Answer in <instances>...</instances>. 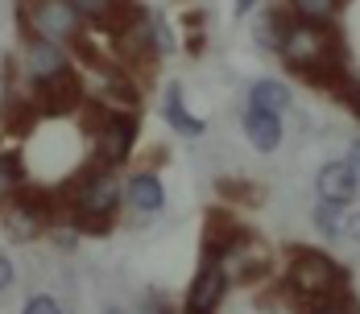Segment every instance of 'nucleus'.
<instances>
[{
	"instance_id": "obj_1",
	"label": "nucleus",
	"mask_w": 360,
	"mask_h": 314,
	"mask_svg": "<svg viewBox=\"0 0 360 314\" xmlns=\"http://www.w3.org/2000/svg\"><path fill=\"white\" fill-rule=\"evenodd\" d=\"M58 199L67 203L71 211L75 228H83V232H104L112 223V211L120 203V190H116V182L112 174H96V170H87V174H79L67 186V190H58Z\"/></svg>"
},
{
	"instance_id": "obj_2",
	"label": "nucleus",
	"mask_w": 360,
	"mask_h": 314,
	"mask_svg": "<svg viewBox=\"0 0 360 314\" xmlns=\"http://www.w3.org/2000/svg\"><path fill=\"white\" fill-rule=\"evenodd\" d=\"M282 58H286L294 70H307V74H319L327 67H340V41L335 34H327L319 21H294L286 30V41H282Z\"/></svg>"
},
{
	"instance_id": "obj_3",
	"label": "nucleus",
	"mask_w": 360,
	"mask_h": 314,
	"mask_svg": "<svg viewBox=\"0 0 360 314\" xmlns=\"http://www.w3.org/2000/svg\"><path fill=\"white\" fill-rule=\"evenodd\" d=\"M290 285L302 294V298H323L348 285L344 265H335L323 252H311V248H298L294 261H290Z\"/></svg>"
},
{
	"instance_id": "obj_4",
	"label": "nucleus",
	"mask_w": 360,
	"mask_h": 314,
	"mask_svg": "<svg viewBox=\"0 0 360 314\" xmlns=\"http://www.w3.org/2000/svg\"><path fill=\"white\" fill-rule=\"evenodd\" d=\"M30 4V30L46 41H75L79 37V8L75 0H25Z\"/></svg>"
},
{
	"instance_id": "obj_5",
	"label": "nucleus",
	"mask_w": 360,
	"mask_h": 314,
	"mask_svg": "<svg viewBox=\"0 0 360 314\" xmlns=\"http://www.w3.org/2000/svg\"><path fill=\"white\" fill-rule=\"evenodd\" d=\"M34 104L41 107L46 116H67V112H75V107L83 104V83H79V74H75L71 67H63L58 74L34 83Z\"/></svg>"
},
{
	"instance_id": "obj_6",
	"label": "nucleus",
	"mask_w": 360,
	"mask_h": 314,
	"mask_svg": "<svg viewBox=\"0 0 360 314\" xmlns=\"http://www.w3.org/2000/svg\"><path fill=\"white\" fill-rule=\"evenodd\" d=\"M133 140H137V124H133V116H124V112L104 116V120L96 124V153H100L104 166H120V162L133 153Z\"/></svg>"
},
{
	"instance_id": "obj_7",
	"label": "nucleus",
	"mask_w": 360,
	"mask_h": 314,
	"mask_svg": "<svg viewBox=\"0 0 360 314\" xmlns=\"http://www.w3.org/2000/svg\"><path fill=\"white\" fill-rule=\"evenodd\" d=\"M224 294H228V273L219 269L216 256H207V265L195 273L191 289H186V314H216Z\"/></svg>"
},
{
	"instance_id": "obj_8",
	"label": "nucleus",
	"mask_w": 360,
	"mask_h": 314,
	"mask_svg": "<svg viewBox=\"0 0 360 314\" xmlns=\"http://www.w3.org/2000/svg\"><path fill=\"white\" fill-rule=\"evenodd\" d=\"M315 186H319V199H327V203H352L356 174H352L348 162H327L319 170V178H315Z\"/></svg>"
},
{
	"instance_id": "obj_9",
	"label": "nucleus",
	"mask_w": 360,
	"mask_h": 314,
	"mask_svg": "<svg viewBox=\"0 0 360 314\" xmlns=\"http://www.w3.org/2000/svg\"><path fill=\"white\" fill-rule=\"evenodd\" d=\"M63 67H67V63H63V46H58V41L34 37V41L25 46V74H30L34 83L50 79V74H58Z\"/></svg>"
},
{
	"instance_id": "obj_10",
	"label": "nucleus",
	"mask_w": 360,
	"mask_h": 314,
	"mask_svg": "<svg viewBox=\"0 0 360 314\" xmlns=\"http://www.w3.org/2000/svg\"><path fill=\"white\" fill-rule=\"evenodd\" d=\"M245 137L252 140V149L269 153V149H278V145H282V120H278L274 112L249 107V112H245Z\"/></svg>"
},
{
	"instance_id": "obj_11",
	"label": "nucleus",
	"mask_w": 360,
	"mask_h": 314,
	"mask_svg": "<svg viewBox=\"0 0 360 314\" xmlns=\"http://www.w3.org/2000/svg\"><path fill=\"white\" fill-rule=\"evenodd\" d=\"M129 203L137 211H162L166 203V190H162V182L153 174H133L129 178Z\"/></svg>"
},
{
	"instance_id": "obj_12",
	"label": "nucleus",
	"mask_w": 360,
	"mask_h": 314,
	"mask_svg": "<svg viewBox=\"0 0 360 314\" xmlns=\"http://www.w3.org/2000/svg\"><path fill=\"white\" fill-rule=\"evenodd\" d=\"M249 104H252V107H261V112H274V116H282V112L290 107L286 83H278V79H261V83H252Z\"/></svg>"
},
{
	"instance_id": "obj_13",
	"label": "nucleus",
	"mask_w": 360,
	"mask_h": 314,
	"mask_svg": "<svg viewBox=\"0 0 360 314\" xmlns=\"http://www.w3.org/2000/svg\"><path fill=\"white\" fill-rule=\"evenodd\" d=\"M166 120H170L179 133H186V137H199V133H203V120H195V116L182 112V87L179 83L166 87Z\"/></svg>"
},
{
	"instance_id": "obj_14",
	"label": "nucleus",
	"mask_w": 360,
	"mask_h": 314,
	"mask_svg": "<svg viewBox=\"0 0 360 314\" xmlns=\"http://www.w3.org/2000/svg\"><path fill=\"white\" fill-rule=\"evenodd\" d=\"M315 79H319V83H327V87H331L344 104H348V112H352V116H360V83H356V79H348L340 67H327V74H315Z\"/></svg>"
},
{
	"instance_id": "obj_15",
	"label": "nucleus",
	"mask_w": 360,
	"mask_h": 314,
	"mask_svg": "<svg viewBox=\"0 0 360 314\" xmlns=\"http://www.w3.org/2000/svg\"><path fill=\"white\" fill-rule=\"evenodd\" d=\"M286 30H290V21H282L278 13H265V17L257 21V46H265V50H282Z\"/></svg>"
},
{
	"instance_id": "obj_16",
	"label": "nucleus",
	"mask_w": 360,
	"mask_h": 314,
	"mask_svg": "<svg viewBox=\"0 0 360 314\" xmlns=\"http://www.w3.org/2000/svg\"><path fill=\"white\" fill-rule=\"evenodd\" d=\"M4 129L17 133V137H25V133L34 129V104H25V100H8V104H4Z\"/></svg>"
},
{
	"instance_id": "obj_17",
	"label": "nucleus",
	"mask_w": 360,
	"mask_h": 314,
	"mask_svg": "<svg viewBox=\"0 0 360 314\" xmlns=\"http://www.w3.org/2000/svg\"><path fill=\"white\" fill-rule=\"evenodd\" d=\"M315 310L307 314H356V298L348 289H335V294H323V298H311Z\"/></svg>"
},
{
	"instance_id": "obj_18",
	"label": "nucleus",
	"mask_w": 360,
	"mask_h": 314,
	"mask_svg": "<svg viewBox=\"0 0 360 314\" xmlns=\"http://www.w3.org/2000/svg\"><path fill=\"white\" fill-rule=\"evenodd\" d=\"M315 228L323 232V236H340L344 232V203H319L315 207Z\"/></svg>"
},
{
	"instance_id": "obj_19",
	"label": "nucleus",
	"mask_w": 360,
	"mask_h": 314,
	"mask_svg": "<svg viewBox=\"0 0 360 314\" xmlns=\"http://www.w3.org/2000/svg\"><path fill=\"white\" fill-rule=\"evenodd\" d=\"M290 4H294V13H298L302 21H327L340 0H290Z\"/></svg>"
},
{
	"instance_id": "obj_20",
	"label": "nucleus",
	"mask_w": 360,
	"mask_h": 314,
	"mask_svg": "<svg viewBox=\"0 0 360 314\" xmlns=\"http://www.w3.org/2000/svg\"><path fill=\"white\" fill-rule=\"evenodd\" d=\"M21 314H63V306H58V298H50V294H34V298H25Z\"/></svg>"
},
{
	"instance_id": "obj_21",
	"label": "nucleus",
	"mask_w": 360,
	"mask_h": 314,
	"mask_svg": "<svg viewBox=\"0 0 360 314\" xmlns=\"http://www.w3.org/2000/svg\"><path fill=\"white\" fill-rule=\"evenodd\" d=\"M116 4H120V0H75V8L87 13V17H96V21H104Z\"/></svg>"
},
{
	"instance_id": "obj_22",
	"label": "nucleus",
	"mask_w": 360,
	"mask_h": 314,
	"mask_svg": "<svg viewBox=\"0 0 360 314\" xmlns=\"http://www.w3.org/2000/svg\"><path fill=\"white\" fill-rule=\"evenodd\" d=\"M344 240H360V211H348L344 215V232H340Z\"/></svg>"
},
{
	"instance_id": "obj_23",
	"label": "nucleus",
	"mask_w": 360,
	"mask_h": 314,
	"mask_svg": "<svg viewBox=\"0 0 360 314\" xmlns=\"http://www.w3.org/2000/svg\"><path fill=\"white\" fill-rule=\"evenodd\" d=\"M8 285H13V261L0 256V289H8Z\"/></svg>"
},
{
	"instance_id": "obj_24",
	"label": "nucleus",
	"mask_w": 360,
	"mask_h": 314,
	"mask_svg": "<svg viewBox=\"0 0 360 314\" xmlns=\"http://www.w3.org/2000/svg\"><path fill=\"white\" fill-rule=\"evenodd\" d=\"M141 314H170V306H166V302H158V298H145Z\"/></svg>"
},
{
	"instance_id": "obj_25",
	"label": "nucleus",
	"mask_w": 360,
	"mask_h": 314,
	"mask_svg": "<svg viewBox=\"0 0 360 314\" xmlns=\"http://www.w3.org/2000/svg\"><path fill=\"white\" fill-rule=\"evenodd\" d=\"M348 166H352V174H356V182H360V140L348 149Z\"/></svg>"
},
{
	"instance_id": "obj_26",
	"label": "nucleus",
	"mask_w": 360,
	"mask_h": 314,
	"mask_svg": "<svg viewBox=\"0 0 360 314\" xmlns=\"http://www.w3.org/2000/svg\"><path fill=\"white\" fill-rule=\"evenodd\" d=\"M252 4H257V0H236V13L245 17V13H252Z\"/></svg>"
},
{
	"instance_id": "obj_27",
	"label": "nucleus",
	"mask_w": 360,
	"mask_h": 314,
	"mask_svg": "<svg viewBox=\"0 0 360 314\" xmlns=\"http://www.w3.org/2000/svg\"><path fill=\"white\" fill-rule=\"evenodd\" d=\"M340 4H344V0H340Z\"/></svg>"
}]
</instances>
